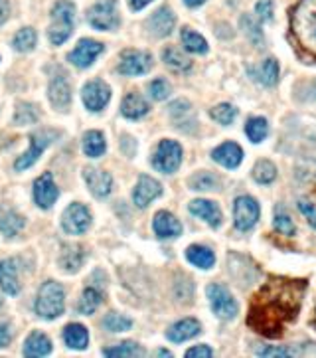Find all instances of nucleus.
Wrapping results in <instances>:
<instances>
[{
	"label": "nucleus",
	"mask_w": 316,
	"mask_h": 358,
	"mask_svg": "<svg viewBox=\"0 0 316 358\" xmlns=\"http://www.w3.org/2000/svg\"><path fill=\"white\" fill-rule=\"evenodd\" d=\"M101 305V293L93 287H87L78 303V313L81 315H93L97 307Z\"/></svg>",
	"instance_id": "72a5a7b5"
},
{
	"label": "nucleus",
	"mask_w": 316,
	"mask_h": 358,
	"mask_svg": "<svg viewBox=\"0 0 316 358\" xmlns=\"http://www.w3.org/2000/svg\"><path fill=\"white\" fill-rule=\"evenodd\" d=\"M83 151H85L87 156H91V158H97V156L105 154L107 143L105 137H103V133H99V131H89V133L83 137Z\"/></svg>",
	"instance_id": "c756f323"
},
{
	"label": "nucleus",
	"mask_w": 316,
	"mask_h": 358,
	"mask_svg": "<svg viewBox=\"0 0 316 358\" xmlns=\"http://www.w3.org/2000/svg\"><path fill=\"white\" fill-rule=\"evenodd\" d=\"M313 323H315V327H316V313H315V320H313Z\"/></svg>",
	"instance_id": "4d7b16f0"
},
{
	"label": "nucleus",
	"mask_w": 316,
	"mask_h": 358,
	"mask_svg": "<svg viewBox=\"0 0 316 358\" xmlns=\"http://www.w3.org/2000/svg\"><path fill=\"white\" fill-rule=\"evenodd\" d=\"M66 293L60 283L48 282L42 285L36 299V313L42 319H55L64 313Z\"/></svg>",
	"instance_id": "20e7f679"
},
{
	"label": "nucleus",
	"mask_w": 316,
	"mask_h": 358,
	"mask_svg": "<svg viewBox=\"0 0 316 358\" xmlns=\"http://www.w3.org/2000/svg\"><path fill=\"white\" fill-rule=\"evenodd\" d=\"M306 279L269 277L253 295L247 313V327L267 339H279L299 317Z\"/></svg>",
	"instance_id": "f257e3e1"
},
{
	"label": "nucleus",
	"mask_w": 316,
	"mask_h": 358,
	"mask_svg": "<svg viewBox=\"0 0 316 358\" xmlns=\"http://www.w3.org/2000/svg\"><path fill=\"white\" fill-rule=\"evenodd\" d=\"M53 135L55 133H52V131H36V133H32L30 135V149L24 154H20V158L14 163V168L16 170H26V168L32 167L40 158V154L44 153V149L53 141Z\"/></svg>",
	"instance_id": "1a4fd4ad"
},
{
	"label": "nucleus",
	"mask_w": 316,
	"mask_h": 358,
	"mask_svg": "<svg viewBox=\"0 0 316 358\" xmlns=\"http://www.w3.org/2000/svg\"><path fill=\"white\" fill-rule=\"evenodd\" d=\"M0 287L4 289V293H8V295H18V291H20L18 277H16V266H14V259L0 261Z\"/></svg>",
	"instance_id": "bb28decb"
},
{
	"label": "nucleus",
	"mask_w": 316,
	"mask_h": 358,
	"mask_svg": "<svg viewBox=\"0 0 316 358\" xmlns=\"http://www.w3.org/2000/svg\"><path fill=\"white\" fill-rule=\"evenodd\" d=\"M158 357H172V352H168V350H158Z\"/></svg>",
	"instance_id": "6e6d98bb"
},
{
	"label": "nucleus",
	"mask_w": 316,
	"mask_h": 358,
	"mask_svg": "<svg viewBox=\"0 0 316 358\" xmlns=\"http://www.w3.org/2000/svg\"><path fill=\"white\" fill-rule=\"evenodd\" d=\"M8 13H10V6H8V0H0V26L8 20Z\"/></svg>",
	"instance_id": "603ef678"
},
{
	"label": "nucleus",
	"mask_w": 316,
	"mask_h": 358,
	"mask_svg": "<svg viewBox=\"0 0 316 358\" xmlns=\"http://www.w3.org/2000/svg\"><path fill=\"white\" fill-rule=\"evenodd\" d=\"M259 357H295V350L289 348H281V346H263L255 350Z\"/></svg>",
	"instance_id": "49530a36"
},
{
	"label": "nucleus",
	"mask_w": 316,
	"mask_h": 358,
	"mask_svg": "<svg viewBox=\"0 0 316 358\" xmlns=\"http://www.w3.org/2000/svg\"><path fill=\"white\" fill-rule=\"evenodd\" d=\"M299 210L304 214L306 222L316 230V206L308 200H299Z\"/></svg>",
	"instance_id": "09e8293b"
},
{
	"label": "nucleus",
	"mask_w": 316,
	"mask_h": 358,
	"mask_svg": "<svg viewBox=\"0 0 316 358\" xmlns=\"http://www.w3.org/2000/svg\"><path fill=\"white\" fill-rule=\"evenodd\" d=\"M152 67V58L150 54L139 50H127L121 56L119 72L123 76H143Z\"/></svg>",
	"instance_id": "9b49d317"
},
{
	"label": "nucleus",
	"mask_w": 316,
	"mask_h": 358,
	"mask_svg": "<svg viewBox=\"0 0 316 358\" xmlns=\"http://www.w3.org/2000/svg\"><path fill=\"white\" fill-rule=\"evenodd\" d=\"M182 163V147L176 141H162L158 145L152 165L157 170L164 174H172L174 170H178Z\"/></svg>",
	"instance_id": "0eeeda50"
},
{
	"label": "nucleus",
	"mask_w": 316,
	"mask_h": 358,
	"mask_svg": "<svg viewBox=\"0 0 316 358\" xmlns=\"http://www.w3.org/2000/svg\"><path fill=\"white\" fill-rule=\"evenodd\" d=\"M58 196H60V192H58V186L53 184L52 174L50 172L42 174L36 180V184H34V200H36V204L40 208H44V210H50L55 204Z\"/></svg>",
	"instance_id": "4468645a"
},
{
	"label": "nucleus",
	"mask_w": 316,
	"mask_h": 358,
	"mask_svg": "<svg viewBox=\"0 0 316 358\" xmlns=\"http://www.w3.org/2000/svg\"><path fill=\"white\" fill-rule=\"evenodd\" d=\"M87 22L95 30H115L119 26V13H117V0H103L99 4H95L91 10L87 13Z\"/></svg>",
	"instance_id": "423d86ee"
},
{
	"label": "nucleus",
	"mask_w": 316,
	"mask_h": 358,
	"mask_svg": "<svg viewBox=\"0 0 316 358\" xmlns=\"http://www.w3.org/2000/svg\"><path fill=\"white\" fill-rule=\"evenodd\" d=\"M81 99H83L85 107L89 111H101L107 103H109V99H111V90H109V86H107L105 81L93 79V81L83 86Z\"/></svg>",
	"instance_id": "f8f14e48"
},
{
	"label": "nucleus",
	"mask_w": 316,
	"mask_h": 358,
	"mask_svg": "<svg viewBox=\"0 0 316 358\" xmlns=\"http://www.w3.org/2000/svg\"><path fill=\"white\" fill-rule=\"evenodd\" d=\"M259 220V204L253 196H237L234 202V222L241 231L251 230Z\"/></svg>",
	"instance_id": "6e6552de"
},
{
	"label": "nucleus",
	"mask_w": 316,
	"mask_h": 358,
	"mask_svg": "<svg viewBox=\"0 0 316 358\" xmlns=\"http://www.w3.org/2000/svg\"><path fill=\"white\" fill-rule=\"evenodd\" d=\"M315 91H316V86H315Z\"/></svg>",
	"instance_id": "13d9d810"
},
{
	"label": "nucleus",
	"mask_w": 316,
	"mask_h": 358,
	"mask_svg": "<svg viewBox=\"0 0 316 358\" xmlns=\"http://www.w3.org/2000/svg\"><path fill=\"white\" fill-rule=\"evenodd\" d=\"M62 226H64V230H66L67 234H71V236H81V234H85V231L89 230V226H91V214H89V210L83 204L73 202V204L69 206L66 212H64Z\"/></svg>",
	"instance_id": "9d476101"
},
{
	"label": "nucleus",
	"mask_w": 316,
	"mask_h": 358,
	"mask_svg": "<svg viewBox=\"0 0 316 358\" xmlns=\"http://www.w3.org/2000/svg\"><path fill=\"white\" fill-rule=\"evenodd\" d=\"M182 44H184L186 50L192 51V54H206V51H208L206 40L202 38L198 32L190 30V28H184V30H182Z\"/></svg>",
	"instance_id": "c9c22d12"
},
{
	"label": "nucleus",
	"mask_w": 316,
	"mask_h": 358,
	"mask_svg": "<svg viewBox=\"0 0 316 358\" xmlns=\"http://www.w3.org/2000/svg\"><path fill=\"white\" fill-rule=\"evenodd\" d=\"M176 24V18L172 14L170 8H160L157 13L148 18V30L157 36V38H164L168 36Z\"/></svg>",
	"instance_id": "6ab92c4d"
},
{
	"label": "nucleus",
	"mask_w": 316,
	"mask_h": 358,
	"mask_svg": "<svg viewBox=\"0 0 316 358\" xmlns=\"http://www.w3.org/2000/svg\"><path fill=\"white\" fill-rule=\"evenodd\" d=\"M255 13H257V16H259L263 22L273 20V0H259L257 6H255Z\"/></svg>",
	"instance_id": "de8ad7c7"
},
{
	"label": "nucleus",
	"mask_w": 316,
	"mask_h": 358,
	"mask_svg": "<svg viewBox=\"0 0 316 358\" xmlns=\"http://www.w3.org/2000/svg\"><path fill=\"white\" fill-rule=\"evenodd\" d=\"M186 257L192 266H196L200 269H210L216 263V256L210 247L206 245H190L186 250Z\"/></svg>",
	"instance_id": "cd10ccee"
},
{
	"label": "nucleus",
	"mask_w": 316,
	"mask_h": 358,
	"mask_svg": "<svg viewBox=\"0 0 316 358\" xmlns=\"http://www.w3.org/2000/svg\"><path fill=\"white\" fill-rule=\"evenodd\" d=\"M186 6H190V8H196V6H200V4H204L206 0H184Z\"/></svg>",
	"instance_id": "5fc2aeb1"
},
{
	"label": "nucleus",
	"mask_w": 316,
	"mask_h": 358,
	"mask_svg": "<svg viewBox=\"0 0 316 358\" xmlns=\"http://www.w3.org/2000/svg\"><path fill=\"white\" fill-rule=\"evenodd\" d=\"M83 177L85 182L89 186V190L97 196V198H105L109 196V192L113 190V177L105 172V170H99V168H85L83 170Z\"/></svg>",
	"instance_id": "dca6fc26"
},
{
	"label": "nucleus",
	"mask_w": 316,
	"mask_h": 358,
	"mask_svg": "<svg viewBox=\"0 0 316 358\" xmlns=\"http://www.w3.org/2000/svg\"><path fill=\"white\" fill-rule=\"evenodd\" d=\"M48 97L55 109H66L69 101H71V90H69V83H67L64 77H55L52 83H50V91H48Z\"/></svg>",
	"instance_id": "5701e85b"
},
{
	"label": "nucleus",
	"mask_w": 316,
	"mask_h": 358,
	"mask_svg": "<svg viewBox=\"0 0 316 358\" xmlns=\"http://www.w3.org/2000/svg\"><path fill=\"white\" fill-rule=\"evenodd\" d=\"M211 158L225 168H237L243 161V151L237 143H224L211 153Z\"/></svg>",
	"instance_id": "a211bd4d"
},
{
	"label": "nucleus",
	"mask_w": 316,
	"mask_h": 358,
	"mask_svg": "<svg viewBox=\"0 0 316 358\" xmlns=\"http://www.w3.org/2000/svg\"><path fill=\"white\" fill-rule=\"evenodd\" d=\"M162 60L174 72H188L192 67V62L186 58L182 51L176 50V48H166V50L162 51Z\"/></svg>",
	"instance_id": "473e14b6"
},
{
	"label": "nucleus",
	"mask_w": 316,
	"mask_h": 358,
	"mask_svg": "<svg viewBox=\"0 0 316 358\" xmlns=\"http://www.w3.org/2000/svg\"><path fill=\"white\" fill-rule=\"evenodd\" d=\"M121 113L127 119H141L148 113V103L139 93H129L121 103Z\"/></svg>",
	"instance_id": "a878e982"
},
{
	"label": "nucleus",
	"mask_w": 316,
	"mask_h": 358,
	"mask_svg": "<svg viewBox=\"0 0 316 358\" xmlns=\"http://www.w3.org/2000/svg\"><path fill=\"white\" fill-rule=\"evenodd\" d=\"M83 257H85L83 250L78 247V245H71V247H66V250H64V254L60 257V266H62V269L67 271V273H76L79 269V266L83 263Z\"/></svg>",
	"instance_id": "7c9ffc66"
},
{
	"label": "nucleus",
	"mask_w": 316,
	"mask_h": 358,
	"mask_svg": "<svg viewBox=\"0 0 316 358\" xmlns=\"http://www.w3.org/2000/svg\"><path fill=\"white\" fill-rule=\"evenodd\" d=\"M101 51H103V44L101 42L85 38L81 40L78 46H76V50L67 56V60L73 65H78V67H89Z\"/></svg>",
	"instance_id": "ddd939ff"
},
{
	"label": "nucleus",
	"mask_w": 316,
	"mask_h": 358,
	"mask_svg": "<svg viewBox=\"0 0 316 358\" xmlns=\"http://www.w3.org/2000/svg\"><path fill=\"white\" fill-rule=\"evenodd\" d=\"M10 341H12V331H10V327H8V325H0V348L8 345Z\"/></svg>",
	"instance_id": "3c124183"
},
{
	"label": "nucleus",
	"mask_w": 316,
	"mask_h": 358,
	"mask_svg": "<svg viewBox=\"0 0 316 358\" xmlns=\"http://www.w3.org/2000/svg\"><path fill=\"white\" fill-rule=\"evenodd\" d=\"M76 6L71 0H58L52 8V26H50V42L53 46H62L73 32Z\"/></svg>",
	"instance_id": "7ed1b4c3"
},
{
	"label": "nucleus",
	"mask_w": 316,
	"mask_h": 358,
	"mask_svg": "<svg viewBox=\"0 0 316 358\" xmlns=\"http://www.w3.org/2000/svg\"><path fill=\"white\" fill-rule=\"evenodd\" d=\"M290 30L299 48L316 60V0H299L292 6Z\"/></svg>",
	"instance_id": "f03ea898"
},
{
	"label": "nucleus",
	"mask_w": 316,
	"mask_h": 358,
	"mask_svg": "<svg viewBox=\"0 0 316 358\" xmlns=\"http://www.w3.org/2000/svg\"><path fill=\"white\" fill-rule=\"evenodd\" d=\"M210 115L211 119H216L220 125H231L234 119L237 117V109L234 105H229V103H220V105H216V107L211 109Z\"/></svg>",
	"instance_id": "ea45409f"
},
{
	"label": "nucleus",
	"mask_w": 316,
	"mask_h": 358,
	"mask_svg": "<svg viewBox=\"0 0 316 358\" xmlns=\"http://www.w3.org/2000/svg\"><path fill=\"white\" fill-rule=\"evenodd\" d=\"M160 194H162V186L158 180L150 179V177H141L137 186H134V192H132V200L139 208H146Z\"/></svg>",
	"instance_id": "2eb2a0df"
},
{
	"label": "nucleus",
	"mask_w": 316,
	"mask_h": 358,
	"mask_svg": "<svg viewBox=\"0 0 316 358\" xmlns=\"http://www.w3.org/2000/svg\"><path fill=\"white\" fill-rule=\"evenodd\" d=\"M269 133V123L263 117H251L245 123V135L251 143H261Z\"/></svg>",
	"instance_id": "2f4dec72"
},
{
	"label": "nucleus",
	"mask_w": 316,
	"mask_h": 358,
	"mask_svg": "<svg viewBox=\"0 0 316 358\" xmlns=\"http://www.w3.org/2000/svg\"><path fill=\"white\" fill-rule=\"evenodd\" d=\"M152 228L157 231L158 238H178L182 234V224L178 218H174L170 212H158L152 222Z\"/></svg>",
	"instance_id": "aec40b11"
},
{
	"label": "nucleus",
	"mask_w": 316,
	"mask_h": 358,
	"mask_svg": "<svg viewBox=\"0 0 316 358\" xmlns=\"http://www.w3.org/2000/svg\"><path fill=\"white\" fill-rule=\"evenodd\" d=\"M241 26H243L245 34H249V38L259 46V44H261V30H259V24H257L251 16H241Z\"/></svg>",
	"instance_id": "a18cd8bd"
},
{
	"label": "nucleus",
	"mask_w": 316,
	"mask_h": 358,
	"mask_svg": "<svg viewBox=\"0 0 316 358\" xmlns=\"http://www.w3.org/2000/svg\"><path fill=\"white\" fill-rule=\"evenodd\" d=\"M218 184H220V179L211 172H198L190 179V188L194 190H213L218 188Z\"/></svg>",
	"instance_id": "79ce46f5"
},
{
	"label": "nucleus",
	"mask_w": 316,
	"mask_h": 358,
	"mask_svg": "<svg viewBox=\"0 0 316 358\" xmlns=\"http://www.w3.org/2000/svg\"><path fill=\"white\" fill-rule=\"evenodd\" d=\"M36 42H38V34H36V30H34V28H22V30H18V32L14 34L12 44L16 50L30 51V50H34Z\"/></svg>",
	"instance_id": "f704fd0d"
},
{
	"label": "nucleus",
	"mask_w": 316,
	"mask_h": 358,
	"mask_svg": "<svg viewBox=\"0 0 316 358\" xmlns=\"http://www.w3.org/2000/svg\"><path fill=\"white\" fill-rule=\"evenodd\" d=\"M103 327L107 331H113V333H125L132 327V320L125 315H119V313H109L103 319Z\"/></svg>",
	"instance_id": "a19ab883"
},
{
	"label": "nucleus",
	"mask_w": 316,
	"mask_h": 358,
	"mask_svg": "<svg viewBox=\"0 0 316 358\" xmlns=\"http://www.w3.org/2000/svg\"><path fill=\"white\" fill-rule=\"evenodd\" d=\"M0 303H2V301H0Z\"/></svg>",
	"instance_id": "bf43d9fd"
},
{
	"label": "nucleus",
	"mask_w": 316,
	"mask_h": 358,
	"mask_svg": "<svg viewBox=\"0 0 316 358\" xmlns=\"http://www.w3.org/2000/svg\"><path fill=\"white\" fill-rule=\"evenodd\" d=\"M186 357L188 358H211L213 357V350H211L210 346L200 345V346H194V348H190V350L186 352Z\"/></svg>",
	"instance_id": "8fccbe9b"
},
{
	"label": "nucleus",
	"mask_w": 316,
	"mask_h": 358,
	"mask_svg": "<svg viewBox=\"0 0 316 358\" xmlns=\"http://www.w3.org/2000/svg\"><path fill=\"white\" fill-rule=\"evenodd\" d=\"M22 228H24V218L18 216L12 208L0 206V231L8 238H14Z\"/></svg>",
	"instance_id": "b1692460"
},
{
	"label": "nucleus",
	"mask_w": 316,
	"mask_h": 358,
	"mask_svg": "<svg viewBox=\"0 0 316 358\" xmlns=\"http://www.w3.org/2000/svg\"><path fill=\"white\" fill-rule=\"evenodd\" d=\"M247 74H249L257 83L271 88V86H275L276 79H279V64H276L275 58H267L261 65H257V67H247Z\"/></svg>",
	"instance_id": "412c9836"
},
{
	"label": "nucleus",
	"mask_w": 316,
	"mask_h": 358,
	"mask_svg": "<svg viewBox=\"0 0 316 358\" xmlns=\"http://www.w3.org/2000/svg\"><path fill=\"white\" fill-rule=\"evenodd\" d=\"M148 93L152 99L157 101H164L168 95H170V83L166 79H155L150 86H148Z\"/></svg>",
	"instance_id": "c03bdc74"
},
{
	"label": "nucleus",
	"mask_w": 316,
	"mask_h": 358,
	"mask_svg": "<svg viewBox=\"0 0 316 358\" xmlns=\"http://www.w3.org/2000/svg\"><path fill=\"white\" fill-rule=\"evenodd\" d=\"M206 293H208V299H210V305H211V311L220 317V319H234L237 315V301L231 297V293L225 289L224 285H220V283H211L208 285V289H206Z\"/></svg>",
	"instance_id": "39448f33"
},
{
	"label": "nucleus",
	"mask_w": 316,
	"mask_h": 358,
	"mask_svg": "<svg viewBox=\"0 0 316 358\" xmlns=\"http://www.w3.org/2000/svg\"><path fill=\"white\" fill-rule=\"evenodd\" d=\"M253 179L259 184H271L276 179V168L271 161H259L253 167Z\"/></svg>",
	"instance_id": "4c0bfd02"
},
{
	"label": "nucleus",
	"mask_w": 316,
	"mask_h": 358,
	"mask_svg": "<svg viewBox=\"0 0 316 358\" xmlns=\"http://www.w3.org/2000/svg\"><path fill=\"white\" fill-rule=\"evenodd\" d=\"M200 331H202V327H200V323L196 319H182L172 325L166 336L170 339L172 343H184V341L194 339Z\"/></svg>",
	"instance_id": "4be33fe9"
},
{
	"label": "nucleus",
	"mask_w": 316,
	"mask_h": 358,
	"mask_svg": "<svg viewBox=\"0 0 316 358\" xmlns=\"http://www.w3.org/2000/svg\"><path fill=\"white\" fill-rule=\"evenodd\" d=\"M148 2H152V0H131V8L132 10H143Z\"/></svg>",
	"instance_id": "864d4df0"
},
{
	"label": "nucleus",
	"mask_w": 316,
	"mask_h": 358,
	"mask_svg": "<svg viewBox=\"0 0 316 358\" xmlns=\"http://www.w3.org/2000/svg\"><path fill=\"white\" fill-rule=\"evenodd\" d=\"M64 341L69 348H76V350H83L87 343H89V333L83 325H67L66 331H64Z\"/></svg>",
	"instance_id": "c85d7f7f"
},
{
	"label": "nucleus",
	"mask_w": 316,
	"mask_h": 358,
	"mask_svg": "<svg viewBox=\"0 0 316 358\" xmlns=\"http://www.w3.org/2000/svg\"><path fill=\"white\" fill-rule=\"evenodd\" d=\"M188 210L194 216L202 218L204 222H208L211 228H220V224H222V210L213 204L211 200H204V198L192 200L190 206H188Z\"/></svg>",
	"instance_id": "f3484780"
},
{
	"label": "nucleus",
	"mask_w": 316,
	"mask_h": 358,
	"mask_svg": "<svg viewBox=\"0 0 316 358\" xmlns=\"http://www.w3.org/2000/svg\"><path fill=\"white\" fill-rule=\"evenodd\" d=\"M52 352V341L44 333H32L24 343L26 357H48Z\"/></svg>",
	"instance_id": "393cba45"
},
{
	"label": "nucleus",
	"mask_w": 316,
	"mask_h": 358,
	"mask_svg": "<svg viewBox=\"0 0 316 358\" xmlns=\"http://www.w3.org/2000/svg\"><path fill=\"white\" fill-rule=\"evenodd\" d=\"M103 355L105 357H145V350L137 343H121L113 348H105Z\"/></svg>",
	"instance_id": "58836bf2"
},
{
	"label": "nucleus",
	"mask_w": 316,
	"mask_h": 358,
	"mask_svg": "<svg viewBox=\"0 0 316 358\" xmlns=\"http://www.w3.org/2000/svg\"><path fill=\"white\" fill-rule=\"evenodd\" d=\"M40 119V111L32 103H20L14 113V123L16 125H32Z\"/></svg>",
	"instance_id": "e433bc0d"
},
{
	"label": "nucleus",
	"mask_w": 316,
	"mask_h": 358,
	"mask_svg": "<svg viewBox=\"0 0 316 358\" xmlns=\"http://www.w3.org/2000/svg\"><path fill=\"white\" fill-rule=\"evenodd\" d=\"M273 226H275V230L279 231V234H283V236H295V231H297V228H295V224H292V220H290L289 214H287L283 208H279V206H276L275 210Z\"/></svg>",
	"instance_id": "37998d69"
}]
</instances>
